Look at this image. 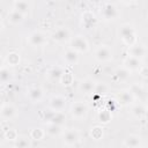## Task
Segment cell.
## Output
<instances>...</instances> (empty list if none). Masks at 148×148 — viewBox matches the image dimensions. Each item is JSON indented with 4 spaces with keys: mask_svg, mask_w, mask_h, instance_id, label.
I'll list each match as a JSON object with an SVG mask.
<instances>
[{
    "mask_svg": "<svg viewBox=\"0 0 148 148\" xmlns=\"http://www.w3.org/2000/svg\"><path fill=\"white\" fill-rule=\"evenodd\" d=\"M13 79V72L7 65H2L0 68V80L2 84H7Z\"/></svg>",
    "mask_w": 148,
    "mask_h": 148,
    "instance_id": "cb8c5ba5",
    "label": "cell"
},
{
    "mask_svg": "<svg viewBox=\"0 0 148 148\" xmlns=\"http://www.w3.org/2000/svg\"><path fill=\"white\" fill-rule=\"evenodd\" d=\"M6 64L7 66H16L20 64V54L17 52H9L6 56Z\"/></svg>",
    "mask_w": 148,
    "mask_h": 148,
    "instance_id": "f546056e",
    "label": "cell"
},
{
    "mask_svg": "<svg viewBox=\"0 0 148 148\" xmlns=\"http://www.w3.org/2000/svg\"><path fill=\"white\" fill-rule=\"evenodd\" d=\"M104 135V132H103V127L99 126V125H96L94 127H91L90 130V136L94 139V140H101Z\"/></svg>",
    "mask_w": 148,
    "mask_h": 148,
    "instance_id": "d6a6232c",
    "label": "cell"
},
{
    "mask_svg": "<svg viewBox=\"0 0 148 148\" xmlns=\"http://www.w3.org/2000/svg\"><path fill=\"white\" fill-rule=\"evenodd\" d=\"M105 91H106V86L104 83H96V88H95V91L92 94L102 96V94H104Z\"/></svg>",
    "mask_w": 148,
    "mask_h": 148,
    "instance_id": "e575fe53",
    "label": "cell"
},
{
    "mask_svg": "<svg viewBox=\"0 0 148 148\" xmlns=\"http://www.w3.org/2000/svg\"><path fill=\"white\" fill-rule=\"evenodd\" d=\"M147 109H148V105H147Z\"/></svg>",
    "mask_w": 148,
    "mask_h": 148,
    "instance_id": "ab89813d",
    "label": "cell"
},
{
    "mask_svg": "<svg viewBox=\"0 0 148 148\" xmlns=\"http://www.w3.org/2000/svg\"><path fill=\"white\" fill-rule=\"evenodd\" d=\"M27 96L30 99V102H32V103H39L43 99V97H44V90L39 86H32V87H30L28 89Z\"/></svg>",
    "mask_w": 148,
    "mask_h": 148,
    "instance_id": "4fadbf2b",
    "label": "cell"
},
{
    "mask_svg": "<svg viewBox=\"0 0 148 148\" xmlns=\"http://www.w3.org/2000/svg\"><path fill=\"white\" fill-rule=\"evenodd\" d=\"M67 104V99L65 96L61 95H54L49 101V109L53 111H64Z\"/></svg>",
    "mask_w": 148,
    "mask_h": 148,
    "instance_id": "8fae6325",
    "label": "cell"
},
{
    "mask_svg": "<svg viewBox=\"0 0 148 148\" xmlns=\"http://www.w3.org/2000/svg\"><path fill=\"white\" fill-rule=\"evenodd\" d=\"M46 135V132H45V128H42V127H35L30 131V139L35 140V141H40L42 139H44Z\"/></svg>",
    "mask_w": 148,
    "mask_h": 148,
    "instance_id": "f1b7e54d",
    "label": "cell"
},
{
    "mask_svg": "<svg viewBox=\"0 0 148 148\" xmlns=\"http://www.w3.org/2000/svg\"><path fill=\"white\" fill-rule=\"evenodd\" d=\"M73 82H74L73 74H72L71 72H68V71H65L64 75H62V77H61V80H60V83H61L62 86H65V87H68V86H71Z\"/></svg>",
    "mask_w": 148,
    "mask_h": 148,
    "instance_id": "836d02e7",
    "label": "cell"
},
{
    "mask_svg": "<svg viewBox=\"0 0 148 148\" xmlns=\"http://www.w3.org/2000/svg\"><path fill=\"white\" fill-rule=\"evenodd\" d=\"M147 106H145L142 103H134L131 108V113L135 118H142L146 116Z\"/></svg>",
    "mask_w": 148,
    "mask_h": 148,
    "instance_id": "603a6c76",
    "label": "cell"
},
{
    "mask_svg": "<svg viewBox=\"0 0 148 148\" xmlns=\"http://www.w3.org/2000/svg\"><path fill=\"white\" fill-rule=\"evenodd\" d=\"M62 58H64V61L67 65H71V66L77 65V62H79V53L76 51H74L73 49H71V47L65 50Z\"/></svg>",
    "mask_w": 148,
    "mask_h": 148,
    "instance_id": "2e32d148",
    "label": "cell"
},
{
    "mask_svg": "<svg viewBox=\"0 0 148 148\" xmlns=\"http://www.w3.org/2000/svg\"><path fill=\"white\" fill-rule=\"evenodd\" d=\"M94 57L98 62H109L113 58V51L109 45L102 44L96 47L94 52Z\"/></svg>",
    "mask_w": 148,
    "mask_h": 148,
    "instance_id": "277c9868",
    "label": "cell"
},
{
    "mask_svg": "<svg viewBox=\"0 0 148 148\" xmlns=\"http://www.w3.org/2000/svg\"><path fill=\"white\" fill-rule=\"evenodd\" d=\"M30 136L27 135H18V138L14 141V148H30Z\"/></svg>",
    "mask_w": 148,
    "mask_h": 148,
    "instance_id": "83f0119b",
    "label": "cell"
},
{
    "mask_svg": "<svg viewBox=\"0 0 148 148\" xmlns=\"http://www.w3.org/2000/svg\"><path fill=\"white\" fill-rule=\"evenodd\" d=\"M101 16L104 21H116L119 16H120V10L119 8L117 7L116 3L113 2H104L102 5V8H101Z\"/></svg>",
    "mask_w": 148,
    "mask_h": 148,
    "instance_id": "7a4b0ae2",
    "label": "cell"
},
{
    "mask_svg": "<svg viewBox=\"0 0 148 148\" xmlns=\"http://www.w3.org/2000/svg\"><path fill=\"white\" fill-rule=\"evenodd\" d=\"M147 99H148V92H147Z\"/></svg>",
    "mask_w": 148,
    "mask_h": 148,
    "instance_id": "74e56055",
    "label": "cell"
},
{
    "mask_svg": "<svg viewBox=\"0 0 148 148\" xmlns=\"http://www.w3.org/2000/svg\"><path fill=\"white\" fill-rule=\"evenodd\" d=\"M130 76H131V72L127 68H125L124 66L117 68L113 73V79L117 82H125L130 79Z\"/></svg>",
    "mask_w": 148,
    "mask_h": 148,
    "instance_id": "44dd1931",
    "label": "cell"
},
{
    "mask_svg": "<svg viewBox=\"0 0 148 148\" xmlns=\"http://www.w3.org/2000/svg\"><path fill=\"white\" fill-rule=\"evenodd\" d=\"M146 52H147L146 47L143 45H140V44H135V45L128 47V56L134 57V58L140 59V60L146 56Z\"/></svg>",
    "mask_w": 148,
    "mask_h": 148,
    "instance_id": "d6986e66",
    "label": "cell"
},
{
    "mask_svg": "<svg viewBox=\"0 0 148 148\" xmlns=\"http://www.w3.org/2000/svg\"><path fill=\"white\" fill-rule=\"evenodd\" d=\"M64 126L57 125V124H46L45 127V132L47 135L50 136H59L64 133Z\"/></svg>",
    "mask_w": 148,
    "mask_h": 148,
    "instance_id": "7402d4cb",
    "label": "cell"
},
{
    "mask_svg": "<svg viewBox=\"0 0 148 148\" xmlns=\"http://www.w3.org/2000/svg\"><path fill=\"white\" fill-rule=\"evenodd\" d=\"M97 24V17L91 10H84L81 14V27L86 30L94 29Z\"/></svg>",
    "mask_w": 148,
    "mask_h": 148,
    "instance_id": "9c48e42d",
    "label": "cell"
},
{
    "mask_svg": "<svg viewBox=\"0 0 148 148\" xmlns=\"http://www.w3.org/2000/svg\"><path fill=\"white\" fill-rule=\"evenodd\" d=\"M39 148H44V147H39Z\"/></svg>",
    "mask_w": 148,
    "mask_h": 148,
    "instance_id": "f35d334b",
    "label": "cell"
},
{
    "mask_svg": "<svg viewBox=\"0 0 148 148\" xmlns=\"http://www.w3.org/2000/svg\"><path fill=\"white\" fill-rule=\"evenodd\" d=\"M2 134H3V138L6 140H8V141H15L18 138V133H17V131L15 128H9L8 127V128L3 130Z\"/></svg>",
    "mask_w": 148,
    "mask_h": 148,
    "instance_id": "1f68e13d",
    "label": "cell"
},
{
    "mask_svg": "<svg viewBox=\"0 0 148 148\" xmlns=\"http://www.w3.org/2000/svg\"><path fill=\"white\" fill-rule=\"evenodd\" d=\"M69 44H71L69 47L76 51L77 53H86L89 51V43L82 35H76L72 37V39L69 40Z\"/></svg>",
    "mask_w": 148,
    "mask_h": 148,
    "instance_id": "5b68a950",
    "label": "cell"
},
{
    "mask_svg": "<svg viewBox=\"0 0 148 148\" xmlns=\"http://www.w3.org/2000/svg\"><path fill=\"white\" fill-rule=\"evenodd\" d=\"M62 141L66 146H74L80 141V133L76 128H68L62 133Z\"/></svg>",
    "mask_w": 148,
    "mask_h": 148,
    "instance_id": "30bf717a",
    "label": "cell"
},
{
    "mask_svg": "<svg viewBox=\"0 0 148 148\" xmlns=\"http://www.w3.org/2000/svg\"><path fill=\"white\" fill-rule=\"evenodd\" d=\"M65 123H66V114H65V112L64 111H54L49 124H57V125L64 126Z\"/></svg>",
    "mask_w": 148,
    "mask_h": 148,
    "instance_id": "4316f807",
    "label": "cell"
},
{
    "mask_svg": "<svg viewBox=\"0 0 148 148\" xmlns=\"http://www.w3.org/2000/svg\"><path fill=\"white\" fill-rule=\"evenodd\" d=\"M13 8L18 10L23 15H27L29 13V9H30V3L25 0H15L13 2Z\"/></svg>",
    "mask_w": 148,
    "mask_h": 148,
    "instance_id": "484cf974",
    "label": "cell"
},
{
    "mask_svg": "<svg viewBox=\"0 0 148 148\" xmlns=\"http://www.w3.org/2000/svg\"><path fill=\"white\" fill-rule=\"evenodd\" d=\"M64 73H65V69L61 66H53L47 71V77L51 81H59L60 82Z\"/></svg>",
    "mask_w": 148,
    "mask_h": 148,
    "instance_id": "ffe728a7",
    "label": "cell"
},
{
    "mask_svg": "<svg viewBox=\"0 0 148 148\" xmlns=\"http://www.w3.org/2000/svg\"><path fill=\"white\" fill-rule=\"evenodd\" d=\"M24 17H25V15H23L22 13H20L18 10H16V9H14V8H12V9L8 12V14H7V20H8V22H9L10 24H13V25L21 24V23L24 21Z\"/></svg>",
    "mask_w": 148,
    "mask_h": 148,
    "instance_id": "ac0fdd59",
    "label": "cell"
},
{
    "mask_svg": "<svg viewBox=\"0 0 148 148\" xmlns=\"http://www.w3.org/2000/svg\"><path fill=\"white\" fill-rule=\"evenodd\" d=\"M139 73H140V75H141L142 77H148V66L142 65L141 68L139 69Z\"/></svg>",
    "mask_w": 148,
    "mask_h": 148,
    "instance_id": "d590c367",
    "label": "cell"
},
{
    "mask_svg": "<svg viewBox=\"0 0 148 148\" xmlns=\"http://www.w3.org/2000/svg\"><path fill=\"white\" fill-rule=\"evenodd\" d=\"M123 66L125 68H127L130 72H133V71H139L142 66L141 64V60L140 59H136L134 57H131V56H127L124 61H123Z\"/></svg>",
    "mask_w": 148,
    "mask_h": 148,
    "instance_id": "9a60e30c",
    "label": "cell"
},
{
    "mask_svg": "<svg viewBox=\"0 0 148 148\" xmlns=\"http://www.w3.org/2000/svg\"><path fill=\"white\" fill-rule=\"evenodd\" d=\"M124 145L127 148H136V147L141 146V138L136 134H130L128 136H126Z\"/></svg>",
    "mask_w": 148,
    "mask_h": 148,
    "instance_id": "d4e9b609",
    "label": "cell"
},
{
    "mask_svg": "<svg viewBox=\"0 0 148 148\" xmlns=\"http://www.w3.org/2000/svg\"><path fill=\"white\" fill-rule=\"evenodd\" d=\"M118 34H119V37L123 40V43L125 45H127L128 47L138 44V35L132 24H130V23L121 24Z\"/></svg>",
    "mask_w": 148,
    "mask_h": 148,
    "instance_id": "6da1fadb",
    "label": "cell"
},
{
    "mask_svg": "<svg viewBox=\"0 0 148 148\" xmlns=\"http://www.w3.org/2000/svg\"><path fill=\"white\" fill-rule=\"evenodd\" d=\"M97 118L102 124H108L112 118V113L108 109H101L97 113Z\"/></svg>",
    "mask_w": 148,
    "mask_h": 148,
    "instance_id": "4dcf8cb0",
    "label": "cell"
},
{
    "mask_svg": "<svg viewBox=\"0 0 148 148\" xmlns=\"http://www.w3.org/2000/svg\"><path fill=\"white\" fill-rule=\"evenodd\" d=\"M134 101H135V97L133 96L130 89H123L118 92V96H117L118 104L123 106H130L134 104Z\"/></svg>",
    "mask_w": 148,
    "mask_h": 148,
    "instance_id": "7c38bea8",
    "label": "cell"
},
{
    "mask_svg": "<svg viewBox=\"0 0 148 148\" xmlns=\"http://www.w3.org/2000/svg\"><path fill=\"white\" fill-rule=\"evenodd\" d=\"M88 111H89V108H88L87 103L81 102V101L74 102L69 108V113H71L72 118L76 119V120H83L87 117Z\"/></svg>",
    "mask_w": 148,
    "mask_h": 148,
    "instance_id": "3957f363",
    "label": "cell"
},
{
    "mask_svg": "<svg viewBox=\"0 0 148 148\" xmlns=\"http://www.w3.org/2000/svg\"><path fill=\"white\" fill-rule=\"evenodd\" d=\"M95 88H96V82L90 77L82 79L79 82V90L83 94H92L95 91Z\"/></svg>",
    "mask_w": 148,
    "mask_h": 148,
    "instance_id": "5bb4252c",
    "label": "cell"
},
{
    "mask_svg": "<svg viewBox=\"0 0 148 148\" xmlns=\"http://www.w3.org/2000/svg\"><path fill=\"white\" fill-rule=\"evenodd\" d=\"M128 89L131 90V92L133 94V96L135 97V99H145V98H147L148 90H146V88L142 84H140V83H133Z\"/></svg>",
    "mask_w": 148,
    "mask_h": 148,
    "instance_id": "e0dca14e",
    "label": "cell"
},
{
    "mask_svg": "<svg viewBox=\"0 0 148 148\" xmlns=\"http://www.w3.org/2000/svg\"><path fill=\"white\" fill-rule=\"evenodd\" d=\"M18 114V111L15 105L10 103H3L0 109V117L2 121H9L14 118H16Z\"/></svg>",
    "mask_w": 148,
    "mask_h": 148,
    "instance_id": "52a82bcc",
    "label": "cell"
},
{
    "mask_svg": "<svg viewBox=\"0 0 148 148\" xmlns=\"http://www.w3.org/2000/svg\"><path fill=\"white\" fill-rule=\"evenodd\" d=\"M51 39L56 43H66V42H69L72 39V36H71V31L68 28L66 27H60L58 29H56L52 35H51Z\"/></svg>",
    "mask_w": 148,
    "mask_h": 148,
    "instance_id": "ba28073f",
    "label": "cell"
},
{
    "mask_svg": "<svg viewBox=\"0 0 148 148\" xmlns=\"http://www.w3.org/2000/svg\"><path fill=\"white\" fill-rule=\"evenodd\" d=\"M136 148H146V147H143V146L141 145V146H139V147H136Z\"/></svg>",
    "mask_w": 148,
    "mask_h": 148,
    "instance_id": "8d00e7d4",
    "label": "cell"
},
{
    "mask_svg": "<svg viewBox=\"0 0 148 148\" xmlns=\"http://www.w3.org/2000/svg\"><path fill=\"white\" fill-rule=\"evenodd\" d=\"M27 42L29 43V45H31L34 47H39V46H43V45L46 44L47 38H46V35L43 31L35 30V31L29 34V36L27 38Z\"/></svg>",
    "mask_w": 148,
    "mask_h": 148,
    "instance_id": "8992f818",
    "label": "cell"
}]
</instances>
